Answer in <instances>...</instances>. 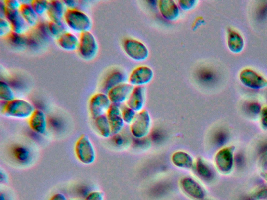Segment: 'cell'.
<instances>
[{"label":"cell","instance_id":"bcb514c9","mask_svg":"<svg viewBox=\"0 0 267 200\" xmlns=\"http://www.w3.org/2000/svg\"><path fill=\"white\" fill-rule=\"evenodd\" d=\"M0 200H6L4 195L2 193H1V194H0Z\"/></svg>","mask_w":267,"mask_h":200},{"label":"cell","instance_id":"ffe728a7","mask_svg":"<svg viewBox=\"0 0 267 200\" xmlns=\"http://www.w3.org/2000/svg\"><path fill=\"white\" fill-rule=\"evenodd\" d=\"M231 150L225 149L219 151L215 158L217 168L222 172H229L232 166L233 158Z\"/></svg>","mask_w":267,"mask_h":200},{"label":"cell","instance_id":"f35d334b","mask_svg":"<svg viewBox=\"0 0 267 200\" xmlns=\"http://www.w3.org/2000/svg\"><path fill=\"white\" fill-rule=\"evenodd\" d=\"M261 120L262 125L267 128V107L264 108L262 110Z\"/></svg>","mask_w":267,"mask_h":200},{"label":"cell","instance_id":"8992f818","mask_svg":"<svg viewBox=\"0 0 267 200\" xmlns=\"http://www.w3.org/2000/svg\"><path fill=\"white\" fill-rule=\"evenodd\" d=\"M125 53L132 60L143 61L149 56V51L143 43L134 39H127L123 44Z\"/></svg>","mask_w":267,"mask_h":200},{"label":"cell","instance_id":"836d02e7","mask_svg":"<svg viewBox=\"0 0 267 200\" xmlns=\"http://www.w3.org/2000/svg\"><path fill=\"white\" fill-rule=\"evenodd\" d=\"M6 8L12 10H19L22 3L18 0H6L4 1Z\"/></svg>","mask_w":267,"mask_h":200},{"label":"cell","instance_id":"603a6c76","mask_svg":"<svg viewBox=\"0 0 267 200\" xmlns=\"http://www.w3.org/2000/svg\"><path fill=\"white\" fill-rule=\"evenodd\" d=\"M244 46V40L240 33L235 30L229 29L228 31V46L235 53L241 52Z\"/></svg>","mask_w":267,"mask_h":200},{"label":"cell","instance_id":"d6986e66","mask_svg":"<svg viewBox=\"0 0 267 200\" xmlns=\"http://www.w3.org/2000/svg\"><path fill=\"white\" fill-rule=\"evenodd\" d=\"M127 81L126 74L120 71H115L110 73L106 78L103 85V93L107 94L111 89Z\"/></svg>","mask_w":267,"mask_h":200},{"label":"cell","instance_id":"681fc988","mask_svg":"<svg viewBox=\"0 0 267 200\" xmlns=\"http://www.w3.org/2000/svg\"></svg>","mask_w":267,"mask_h":200},{"label":"cell","instance_id":"d4e9b609","mask_svg":"<svg viewBox=\"0 0 267 200\" xmlns=\"http://www.w3.org/2000/svg\"><path fill=\"white\" fill-rule=\"evenodd\" d=\"M94 120L96 128L100 136L105 138L112 136L110 125L106 115L99 116Z\"/></svg>","mask_w":267,"mask_h":200},{"label":"cell","instance_id":"5b68a950","mask_svg":"<svg viewBox=\"0 0 267 200\" xmlns=\"http://www.w3.org/2000/svg\"><path fill=\"white\" fill-rule=\"evenodd\" d=\"M111 104L107 94L100 92L93 95L89 101V110L92 118L95 120L106 115Z\"/></svg>","mask_w":267,"mask_h":200},{"label":"cell","instance_id":"d590c367","mask_svg":"<svg viewBox=\"0 0 267 200\" xmlns=\"http://www.w3.org/2000/svg\"><path fill=\"white\" fill-rule=\"evenodd\" d=\"M228 139L227 133L224 131H219L216 137L217 143L219 145L224 144Z\"/></svg>","mask_w":267,"mask_h":200},{"label":"cell","instance_id":"4316f807","mask_svg":"<svg viewBox=\"0 0 267 200\" xmlns=\"http://www.w3.org/2000/svg\"><path fill=\"white\" fill-rule=\"evenodd\" d=\"M15 99V94L13 88L6 82L1 81L0 82V100L1 101L7 103L13 101Z\"/></svg>","mask_w":267,"mask_h":200},{"label":"cell","instance_id":"d6a6232c","mask_svg":"<svg viewBox=\"0 0 267 200\" xmlns=\"http://www.w3.org/2000/svg\"><path fill=\"white\" fill-rule=\"evenodd\" d=\"M197 1L195 0H181L178 2L179 7L184 10L189 11L194 9L197 5Z\"/></svg>","mask_w":267,"mask_h":200},{"label":"cell","instance_id":"7402d4cb","mask_svg":"<svg viewBox=\"0 0 267 200\" xmlns=\"http://www.w3.org/2000/svg\"><path fill=\"white\" fill-rule=\"evenodd\" d=\"M30 4H22L20 13L30 28H36L39 24V16Z\"/></svg>","mask_w":267,"mask_h":200},{"label":"cell","instance_id":"5bb4252c","mask_svg":"<svg viewBox=\"0 0 267 200\" xmlns=\"http://www.w3.org/2000/svg\"><path fill=\"white\" fill-rule=\"evenodd\" d=\"M145 103V89L143 86H136L127 100L128 106L135 112H141Z\"/></svg>","mask_w":267,"mask_h":200},{"label":"cell","instance_id":"9a60e30c","mask_svg":"<svg viewBox=\"0 0 267 200\" xmlns=\"http://www.w3.org/2000/svg\"><path fill=\"white\" fill-rule=\"evenodd\" d=\"M159 7L161 14L166 20L174 21L179 19L180 16V7L174 1H160Z\"/></svg>","mask_w":267,"mask_h":200},{"label":"cell","instance_id":"44dd1931","mask_svg":"<svg viewBox=\"0 0 267 200\" xmlns=\"http://www.w3.org/2000/svg\"><path fill=\"white\" fill-rule=\"evenodd\" d=\"M199 179L205 182H209L213 180L214 172L210 166L205 161L199 159L194 163L193 168Z\"/></svg>","mask_w":267,"mask_h":200},{"label":"cell","instance_id":"f1b7e54d","mask_svg":"<svg viewBox=\"0 0 267 200\" xmlns=\"http://www.w3.org/2000/svg\"><path fill=\"white\" fill-rule=\"evenodd\" d=\"M8 41L12 46L17 47H24L28 46L27 36L17 34L12 32L7 37Z\"/></svg>","mask_w":267,"mask_h":200},{"label":"cell","instance_id":"1f68e13d","mask_svg":"<svg viewBox=\"0 0 267 200\" xmlns=\"http://www.w3.org/2000/svg\"><path fill=\"white\" fill-rule=\"evenodd\" d=\"M121 113L122 118H123L125 123L128 124H132L136 115L135 111L128 106H125L122 108Z\"/></svg>","mask_w":267,"mask_h":200},{"label":"cell","instance_id":"ac0fdd59","mask_svg":"<svg viewBox=\"0 0 267 200\" xmlns=\"http://www.w3.org/2000/svg\"><path fill=\"white\" fill-rule=\"evenodd\" d=\"M67 10L68 8L66 7L63 1H59V0L49 1L47 15L50 21H63Z\"/></svg>","mask_w":267,"mask_h":200},{"label":"cell","instance_id":"7dc6e473","mask_svg":"<svg viewBox=\"0 0 267 200\" xmlns=\"http://www.w3.org/2000/svg\"><path fill=\"white\" fill-rule=\"evenodd\" d=\"M70 200H84L80 198H74V199H71Z\"/></svg>","mask_w":267,"mask_h":200},{"label":"cell","instance_id":"83f0119b","mask_svg":"<svg viewBox=\"0 0 267 200\" xmlns=\"http://www.w3.org/2000/svg\"><path fill=\"white\" fill-rule=\"evenodd\" d=\"M15 158L20 163H27L31 157L29 150L26 147L19 146L16 147L13 150Z\"/></svg>","mask_w":267,"mask_h":200},{"label":"cell","instance_id":"b9f144b4","mask_svg":"<svg viewBox=\"0 0 267 200\" xmlns=\"http://www.w3.org/2000/svg\"><path fill=\"white\" fill-rule=\"evenodd\" d=\"M50 200H68L65 195L61 193H58L53 195Z\"/></svg>","mask_w":267,"mask_h":200},{"label":"cell","instance_id":"7a4b0ae2","mask_svg":"<svg viewBox=\"0 0 267 200\" xmlns=\"http://www.w3.org/2000/svg\"><path fill=\"white\" fill-rule=\"evenodd\" d=\"M2 112L7 117L19 119H29L36 110L34 106L26 100L15 99L4 103Z\"/></svg>","mask_w":267,"mask_h":200},{"label":"cell","instance_id":"c3c4849f","mask_svg":"<svg viewBox=\"0 0 267 200\" xmlns=\"http://www.w3.org/2000/svg\"><path fill=\"white\" fill-rule=\"evenodd\" d=\"M265 168H266V169H267V162L265 163Z\"/></svg>","mask_w":267,"mask_h":200},{"label":"cell","instance_id":"9c48e42d","mask_svg":"<svg viewBox=\"0 0 267 200\" xmlns=\"http://www.w3.org/2000/svg\"><path fill=\"white\" fill-rule=\"evenodd\" d=\"M5 18L9 22L13 32L17 34L26 35L31 28L21 16L19 10H12L6 8Z\"/></svg>","mask_w":267,"mask_h":200},{"label":"cell","instance_id":"4dcf8cb0","mask_svg":"<svg viewBox=\"0 0 267 200\" xmlns=\"http://www.w3.org/2000/svg\"><path fill=\"white\" fill-rule=\"evenodd\" d=\"M13 32L12 26L5 18H0V37L7 38Z\"/></svg>","mask_w":267,"mask_h":200},{"label":"cell","instance_id":"e575fe53","mask_svg":"<svg viewBox=\"0 0 267 200\" xmlns=\"http://www.w3.org/2000/svg\"><path fill=\"white\" fill-rule=\"evenodd\" d=\"M84 200H104V194L102 192L94 191L88 194Z\"/></svg>","mask_w":267,"mask_h":200},{"label":"cell","instance_id":"3957f363","mask_svg":"<svg viewBox=\"0 0 267 200\" xmlns=\"http://www.w3.org/2000/svg\"><path fill=\"white\" fill-rule=\"evenodd\" d=\"M75 153L78 160L84 164L91 165L95 161V149L90 138L86 134H83L77 140Z\"/></svg>","mask_w":267,"mask_h":200},{"label":"cell","instance_id":"f546056e","mask_svg":"<svg viewBox=\"0 0 267 200\" xmlns=\"http://www.w3.org/2000/svg\"><path fill=\"white\" fill-rule=\"evenodd\" d=\"M31 5L39 16L47 14L49 6V1H46V0H33V1H32Z\"/></svg>","mask_w":267,"mask_h":200},{"label":"cell","instance_id":"f6af8a7d","mask_svg":"<svg viewBox=\"0 0 267 200\" xmlns=\"http://www.w3.org/2000/svg\"><path fill=\"white\" fill-rule=\"evenodd\" d=\"M236 163L238 166H242L244 163V159L241 155H238L236 158Z\"/></svg>","mask_w":267,"mask_h":200},{"label":"cell","instance_id":"7bdbcfd3","mask_svg":"<svg viewBox=\"0 0 267 200\" xmlns=\"http://www.w3.org/2000/svg\"><path fill=\"white\" fill-rule=\"evenodd\" d=\"M113 141L114 143L118 146H121L122 145V144L124 143V140L122 137L118 134L113 136Z\"/></svg>","mask_w":267,"mask_h":200},{"label":"cell","instance_id":"4fadbf2b","mask_svg":"<svg viewBox=\"0 0 267 200\" xmlns=\"http://www.w3.org/2000/svg\"><path fill=\"white\" fill-rule=\"evenodd\" d=\"M28 124L31 129L39 135H43L47 129V119L43 110L36 109L29 118Z\"/></svg>","mask_w":267,"mask_h":200},{"label":"cell","instance_id":"2e32d148","mask_svg":"<svg viewBox=\"0 0 267 200\" xmlns=\"http://www.w3.org/2000/svg\"><path fill=\"white\" fill-rule=\"evenodd\" d=\"M183 191L190 197L202 199L205 196V192L202 186L191 177H185L181 181Z\"/></svg>","mask_w":267,"mask_h":200},{"label":"cell","instance_id":"8d00e7d4","mask_svg":"<svg viewBox=\"0 0 267 200\" xmlns=\"http://www.w3.org/2000/svg\"><path fill=\"white\" fill-rule=\"evenodd\" d=\"M66 7L68 9H80V2L78 1H75V0H66V1H63Z\"/></svg>","mask_w":267,"mask_h":200},{"label":"cell","instance_id":"e0dca14e","mask_svg":"<svg viewBox=\"0 0 267 200\" xmlns=\"http://www.w3.org/2000/svg\"><path fill=\"white\" fill-rule=\"evenodd\" d=\"M59 47L67 52H73L79 48L80 38L70 31L66 32L57 40Z\"/></svg>","mask_w":267,"mask_h":200},{"label":"cell","instance_id":"52a82bcc","mask_svg":"<svg viewBox=\"0 0 267 200\" xmlns=\"http://www.w3.org/2000/svg\"><path fill=\"white\" fill-rule=\"evenodd\" d=\"M151 127V119L147 110H142L133 121L131 126L132 134L137 138H142L148 134Z\"/></svg>","mask_w":267,"mask_h":200},{"label":"cell","instance_id":"ab89813d","mask_svg":"<svg viewBox=\"0 0 267 200\" xmlns=\"http://www.w3.org/2000/svg\"><path fill=\"white\" fill-rule=\"evenodd\" d=\"M8 181V176L5 171L1 169L0 170V182L1 184H6Z\"/></svg>","mask_w":267,"mask_h":200},{"label":"cell","instance_id":"7c38bea8","mask_svg":"<svg viewBox=\"0 0 267 200\" xmlns=\"http://www.w3.org/2000/svg\"><path fill=\"white\" fill-rule=\"evenodd\" d=\"M106 116L108 119L111 130V135L119 134L124 127L125 122L122 118L120 105L112 104L108 110Z\"/></svg>","mask_w":267,"mask_h":200},{"label":"cell","instance_id":"30bf717a","mask_svg":"<svg viewBox=\"0 0 267 200\" xmlns=\"http://www.w3.org/2000/svg\"><path fill=\"white\" fill-rule=\"evenodd\" d=\"M134 88V86L125 83L111 89L107 93L111 103L120 105L127 101Z\"/></svg>","mask_w":267,"mask_h":200},{"label":"cell","instance_id":"ee69618b","mask_svg":"<svg viewBox=\"0 0 267 200\" xmlns=\"http://www.w3.org/2000/svg\"><path fill=\"white\" fill-rule=\"evenodd\" d=\"M260 155H263L267 152V142L264 143L261 145L259 150Z\"/></svg>","mask_w":267,"mask_h":200},{"label":"cell","instance_id":"6da1fadb","mask_svg":"<svg viewBox=\"0 0 267 200\" xmlns=\"http://www.w3.org/2000/svg\"><path fill=\"white\" fill-rule=\"evenodd\" d=\"M63 21L69 29L80 35L93 28L92 19L80 9H68Z\"/></svg>","mask_w":267,"mask_h":200},{"label":"cell","instance_id":"cb8c5ba5","mask_svg":"<svg viewBox=\"0 0 267 200\" xmlns=\"http://www.w3.org/2000/svg\"><path fill=\"white\" fill-rule=\"evenodd\" d=\"M172 160L173 164L178 168L184 169L193 168L195 163L191 155L182 151L175 153Z\"/></svg>","mask_w":267,"mask_h":200},{"label":"cell","instance_id":"74e56055","mask_svg":"<svg viewBox=\"0 0 267 200\" xmlns=\"http://www.w3.org/2000/svg\"><path fill=\"white\" fill-rule=\"evenodd\" d=\"M248 109L250 113L257 115L260 112L261 106L258 103H251L248 105Z\"/></svg>","mask_w":267,"mask_h":200},{"label":"cell","instance_id":"60d3db41","mask_svg":"<svg viewBox=\"0 0 267 200\" xmlns=\"http://www.w3.org/2000/svg\"><path fill=\"white\" fill-rule=\"evenodd\" d=\"M214 74L210 71H206L203 74V80L206 81H211L214 79Z\"/></svg>","mask_w":267,"mask_h":200},{"label":"cell","instance_id":"277c9868","mask_svg":"<svg viewBox=\"0 0 267 200\" xmlns=\"http://www.w3.org/2000/svg\"><path fill=\"white\" fill-rule=\"evenodd\" d=\"M77 51L80 56L87 61H92L97 56L99 46L97 40L91 31L82 33Z\"/></svg>","mask_w":267,"mask_h":200},{"label":"cell","instance_id":"8fae6325","mask_svg":"<svg viewBox=\"0 0 267 200\" xmlns=\"http://www.w3.org/2000/svg\"><path fill=\"white\" fill-rule=\"evenodd\" d=\"M153 77V71L149 67L139 66L131 73L129 82L133 86H142L150 83Z\"/></svg>","mask_w":267,"mask_h":200},{"label":"cell","instance_id":"ba28073f","mask_svg":"<svg viewBox=\"0 0 267 200\" xmlns=\"http://www.w3.org/2000/svg\"><path fill=\"white\" fill-rule=\"evenodd\" d=\"M241 83L245 86L254 90L264 88L267 86V81L255 71L246 69L239 75Z\"/></svg>","mask_w":267,"mask_h":200},{"label":"cell","instance_id":"484cf974","mask_svg":"<svg viewBox=\"0 0 267 200\" xmlns=\"http://www.w3.org/2000/svg\"><path fill=\"white\" fill-rule=\"evenodd\" d=\"M48 25L52 38L57 40L65 33L69 31L64 21L59 22L49 21Z\"/></svg>","mask_w":267,"mask_h":200}]
</instances>
